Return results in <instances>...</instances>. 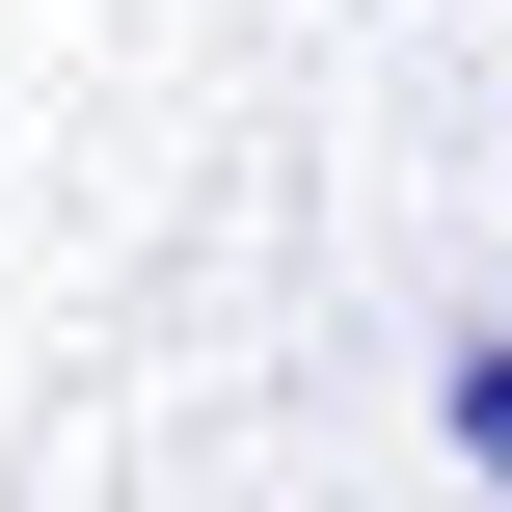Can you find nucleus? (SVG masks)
Returning <instances> with one entry per match:
<instances>
[{"instance_id": "nucleus-1", "label": "nucleus", "mask_w": 512, "mask_h": 512, "mask_svg": "<svg viewBox=\"0 0 512 512\" xmlns=\"http://www.w3.org/2000/svg\"><path fill=\"white\" fill-rule=\"evenodd\" d=\"M432 432H459V459L512 486V324H459V351H432Z\"/></svg>"}]
</instances>
